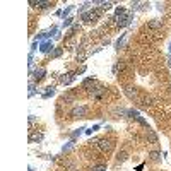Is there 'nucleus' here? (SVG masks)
I'll return each mask as SVG.
<instances>
[{
  "label": "nucleus",
  "mask_w": 171,
  "mask_h": 171,
  "mask_svg": "<svg viewBox=\"0 0 171 171\" xmlns=\"http://www.w3.org/2000/svg\"><path fill=\"white\" fill-rule=\"evenodd\" d=\"M82 86H84V89H87L89 93H93V91L96 89V87L99 86V84H98V82L94 81V79H86V81H84V84H82Z\"/></svg>",
  "instance_id": "20e7f679"
},
{
  "label": "nucleus",
  "mask_w": 171,
  "mask_h": 171,
  "mask_svg": "<svg viewBox=\"0 0 171 171\" xmlns=\"http://www.w3.org/2000/svg\"><path fill=\"white\" fill-rule=\"evenodd\" d=\"M55 94V87H46V91L43 93V98H50Z\"/></svg>",
  "instance_id": "9b49d317"
},
{
  "label": "nucleus",
  "mask_w": 171,
  "mask_h": 171,
  "mask_svg": "<svg viewBox=\"0 0 171 171\" xmlns=\"http://www.w3.org/2000/svg\"><path fill=\"white\" fill-rule=\"evenodd\" d=\"M93 171H106V166H98V168H94Z\"/></svg>",
  "instance_id": "b1692460"
},
{
  "label": "nucleus",
  "mask_w": 171,
  "mask_h": 171,
  "mask_svg": "<svg viewBox=\"0 0 171 171\" xmlns=\"http://www.w3.org/2000/svg\"><path fill=\"white\" fill-rule=\"evenodd\" d=\"M111 7H113V3H111V2H103V3H101V9H103V10H110Z\"/></svg>",
  "instance_id": "2eb2a0df"
},
{
  "label": "nucleus",
  "mask_w": 171,
  "mask_h": 171,
  "mask_svg": "<svg viewBox=\"0 0 171 171\" xmlns=\"http://www.w3.org/2000/svg\"><path fill=\"white\" fill-rule=\"evenodd\" d=\"M72 9H74V5H68L67 9L63 10V14H62V17H63V19H67V17H68V14L72 12Z\"/></svg>",
  "instance_id": "4468645a"
},
{
  "label": "nucleus",
  "mask_w": 171,
  "mask_h": 171,
  "mask_svg": "<svg viewBox=\"0 0 171 171\" xmlns=\"http://www.w3.org/2000/svg\"><path fill=\"white\" fill-rule=\"evenodd\" d=\"M125 94L130 99H137V91L133 89V87H125Z\"/></svg>",
  "instance_id": "9d476101"
},
{
  "label": "nucleus",
  "mask_w": 171,
  "mask_h": 171,
  "mask_svg": "<svg viewBox=\"0 0 171 171\" xmlns=\"http://www.w3.org/2000/svg\"><path fill=\"white\" fill-rule=\"evenodd\" d=\"M98 149H99L101 152H110L111 149H113V140H110V139H98Z\"/></svg>",
  "instance_id": "f257e3e1"
},
{
  "label": "nucleus",
  "mask_w": 171,
  "mask_h": 171,
  "mask_svg": "<svg viewBox=\"0 0 171 171\" xmlns=\"http://www.w3.org/2000/svg\"><path fill=\"white\" fill-rule=\"evenodd\" d=\"M72 147H74V142H68L67 145H63V149H62V151H63V152H65V151H70Z\"/></svg>",
  "instance_id": "412c9836"
},
{
  "label": "nucleus",
  "mask_w": 171,
  "mask_h": 171,
  "mask_svg": "<svg viewBox=\"0 0 171 171\" xmlns=\"http://www.w3.org/2000/svg\"><path fill=\"white\" fill-rule=\"evenodd\" d=\"M86 111H87L86 106H79V108H74L70 115H72V118H82L86 115Z\"/></svg>",
  "instance_id": "7ed1b4c3"
},
{
  "label": "nucleus",
  "mask_w": 171,
  "mask_h": 171,
  "mask_svg": "<svg viewBox=\"0 0 171 171\" xmlns=\"http://www.w3.org/2000/svg\"><path fill=\"white\" fill-rule=\"evenodd\" d=\"M91 5V2H87V3H84V5H81V7H79V12H84V10L87 9V7H89Z\"/></svg>",
  "instance_id": "4be33fe9"
},
{
  "label": "nucleus",
  "mask_w": 171,
  "mask_h": 171,
  "mask_svg": "<svg viewBox=\"0 0 171 171\" xmlns=\"http://www.w3.org/2000/svg\"><path fill=\"white\" fill-rule=\"evenodd\" d=\"M60 55H62V50H60V48L53 50V53H52V57H53V58H58V57H60Z\"/></svg>",
  "instance_id": "aec40b11"
},
{
  "label": "nucleus",
  "mask_w": 171,
  "mask_h": 171,
  "mask_svg": "<svg viewBox=\"0 0 171 171\" xmlns=\"http://www.w3.org/2000/svg\"><path fill=\"white\" fill-rule=\"evenodd\" d=\"M45 74H46V70H45V68H36V70L33 72V77H34L36 81H41V79L45 77Z\"/></svg>",
  "instance_id": "0eeeda50"
},
{
  "label": "nucleus",
  "mask_w": 171,
  "mask_h": 171,
  "mask_svg": "<svg viewBox=\"0 0 171 171\" xmlns=\"http://www.w3.org/2000/svg\"><path fill=\"white\" fill-rule=\"evenodd\" d=\"M116 158H118V161H125V159H127V152L125 151L118 152V156H116Z\"/></svg>",
  "instance_id": "a211bd4d"
},
{
  "label": "nucleus",
  "mask_w": 171,
  "mask_h": 171,
  "mask_svg": "<svg viewBox=\"0 0 171 171\" xmlns=\"http://www.w3.org/2000/svg\"><path fill=\"white\" fill-rule=\"evenodd\" d=\"M149 158H151L152 161H158V159L161 158V152H159V151H152L151 154H149Z\"/></svg>",
  "instance_id": "ddd939ff"
},
{
  "label": "nucleus",
  "mask_w": 171,
  "mask_h": 171,
  "mask_svg": "<svg viewBox=\"0 0 171 171\" xmlns=\"http://www.w3.org/2000/svg\"><path fill=\"white\" fill-rule=\"evenodd\" d=\"M169 55H171V43H169Z\"/></svg>",
  "instance_id": "a878e982"
},
{
  "label": "nucleus",
  "mask_w": 171,
  "mask_h": 171,
  "mask_svg": "<svg viewBox=\"0 0 171 171\" xmlns=\"http://www.w3.org/2000/svg\"><path fill=\"white\" fill-rule=\"evenodd\" d=\"M39 50H41L43 53H50V52L53 50V43H52V41H43V43H41V48H39Z\"/></svg>",
  "instance_id": "39448f33"
},
{
  "label": "nucleus",
  "mask_w": 171,
  "mask_h": 171,
  "mask_svg": "<svg viewBox=\"0 0 171 171\" xmlns=\"http://www.w3.org/2000/svg\"><path fill=\"white\" fill-rule=\"evenodd\" d=\"M163 24V21H158V19H154V21H151V22H149V26L151 27H159Z\"/></svg>",
  "instance_id": "dca6fc26"
},
{
  "label": "nucleus",
  "mask_w": 171,
  "mask_h": 171,
  "mask_svg": "<svg viewBox=\"0 0 171 171\" xmlns=\"http://www.w3.org/2000/svg\"><path fill=\"white\" fill-rule=\"evenodd\" d=\"M82 130H86V128H84V127H81V128H77V130H75V132H74V137H77V135H81V133H82Z\"/></svg>",
  "instance_id": "5701e85b"
},
{
  "label": "nucleus",
  "mask_w": 171,
  "mask_h": 171,
  "mask_svg": "<svg viewBox=\"0 0 171 171\" xmlns=\"http://www.w3.org/2000/svg\"><path fill=\"white\" fill-rule=\"evenodd\" d=\"M29 5L31 7H39V9H45V7L50 5V2H41V0H31L29 2Z\"/></svg>",
  "instance_id": "423d86ee"
},
{
  "label": "nucleus",
  "mask_w": 171,
  "mask_h": 171,
  "mask_svg": "<svg viewBox=\"0 0 171 171\" xmlns=\"http://www.w3.org/2000/svg\"><path fill=\"white\" fill-rule=\"evenodd\" d=\"M168 65L171 67V55H168Z\"/></svg>",
  "instance_id": "393cba45"
},
{
  "label": "nucleus",
  "mask_w": 171,
  "mask_h": 171,
  "mask_svg": "<svg viewBox=\"0 0 171 171\" xmlns=\"http://www.w3.org/2000/svg\"><path fill=\"white\" fill-rule=\"evenodd\" d=\"M72 22H74V19H72V17H67V19H63V27H68Z\"/></svg>",
  "instance_id": "6ab92c4d"
},
{
  "label": "nucleus",
  "mask_w": 171,
  "mask_h": 171,
  "mask_svg": "<svg viewBox=\"0 0 171 171\" xmlns=\"http://www.w3.org/2000/svg\"><path fill=\"white\" fill-rule=\"evenodd\" d=\"M147 137H149V140H151L152 144H156V142H158V137H156V133L152 132V130H147Z\"/></svg>",
  "instance_id": "f8f14e48"
},
{
  "label": "nucleus",
  "mask_w": 171,
  "mask_h": 171,
  "mask_svg": "<svg viewBox=\"0 0 171 171\" xmlns=\"http://www.w3.org/2000/svg\"><path fill=\"white\" fill-rule=\"evenodd\" d=\"M99 16H101L99 10H91V12L82 14V21H84V22H96V21L99 19Z\"/></svg>",
  "instance_id": "f03ea898"
},
{
  "label": "nucleus",
  "mask_w": 171,
  "mask_h": 171,
  "mask_svg": "<svg viewBox=\"0 0 171 171\" xmlns=\"http://www.w3.org/2000/svg\"><path fill=\"white\" fill-rule=\"evenodd\" d=\"M74 79H75V74L74 72H68V74H65V77L62 79V82H63V86H68Z\"/></svg>",
  "instance_id": "6e6552de"
},
{
  "label": "nucleus",
  "mask_w": 171,
  "mask_h": 171,
  "mask_svg": "<svg viewBox=\"0 0 171 171\" xmlns=\"http://www.w3.org/2000/svg\"><path fill=\"white\" fill-rule=\"evenodd\" d=\"M125 39H127V33H125V34H122V39H118V41H116V48H120V46H123V43H125Z\"/></svg>",
  "instance_id": "f3484780"
},
{
  "label": "nucleus",
  "mask_w": 171,
  "mask_h": 171,
  "mask_svg": "<svg viewBox=\"0 0 171 171\" xmlns=\"http://www.w3.org/2000/svg\"><path fill=\"white\" fill-rule=\"evenodd\" d=\"M41 140H43V133L34 132V133L29 135V142H41Z\"/></svg>",
  "instance_id": "1a4fd4ad"
}]
</instances>
